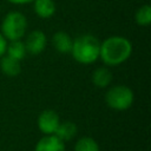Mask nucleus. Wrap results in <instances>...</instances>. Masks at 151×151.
Instances as JSON below:
<instances>
[{
    "label": "nucleus",
    "mask_w": 151,
    "mask_h": 151,
    "mask_svg": "<svg viewBox=\"0 0 151 151\" xmlns=\"http://www.w3.org/2000/svg\"><path fill=\"white\" fill-rule=\"evenodd\" d=\"M33 11L41 19L52 18L55 14L57 5L54 0H33Z\"/></svg>",
    "instance_id": "9"
},
{
    "label": "nucleus",
    "mask_w": 151,
    "mask_h": 151,
    "mask_svg": "<svg viewBox=\"0 0 151 151\" xmlns=\"http://www.w3.org/2000/svg\"><path fill=\"white\" fill-rule=\"evenodd\" d=\"M72 44H73V39L68 33L64 31H58L52 35V46L57 52L61 54L71 53Z\"/></svg>",
    "instance_id": "8"
},
{
    "label": "nucleus",
    "mask_w": 151,
    "mask_h": 151,
    "mask_svg": "<svg viewBox=\"0 0 151 151\" xmlns=\"http://www.w3.org/2000/svg\"><path fill=\"white\" fill-rule=\"evenodd\" d=\"M27 53L32 55H38L42 53L47 45V37L40 29H34L29 32L24 41Z\"/></svg>",
    "instance_id": "6"
},
{
    "label": "nucleus",
    "mask_w": 151,
    "mask_h": 151,
    "mask_svg": "<svg viewBox=\"0 0 151 151\" xmlns=\"http://www.w3.org/2000/svg\"><path fill=\"white\" fill-rule=\"evenodd\" d=\"M74 151H100L99 144L88 136L80 137L74 144Z\"/></svg>",
    "instance_id": "14"
},
{
    "label": "nucleus",
    "mask_w": 151,
    "mask_h": 151,
    "mask_svg": "<svg viewBox=\"0 0 151 151\" xmlns=\"http://www.w3.org/2000/svg\"><path fill=\"white\" fill-rule=\"evenodd\" d=\"M6 1H8L13 5H26L28 2H32L33 0H6Z\"/></svg>",
    "instance_id": "17"
},
{
    "label": "nucleus",
    "mask_w": 151,
    "mask_h": 151,
    "mask_svg": "<svg viewBox=\"0 0 151 151\" xmlns=\"http://www.w3.org/2000/svg\"><path fill=\"white\" fill-rule=\"evenodd\" d=\"M132 54L131 41L122 35H112L100 41L99 58L107 66H118Z\"/></svg>",
    "instance_id": "1"
},
{
    "label": "nucleus",
    "mask_w": 151,
    "mask_h": 151,
    "mask_svg": "<svg viewBox=\"0 0 151 151\" xmlns=\"http://www.w3.org/2000/svg\"><path fill=\"white\" fill-rule=\"evenodd\" d=\"M0 70L7 77H17L21 72L20 60H17L7 54H4L0 58Z\"/></svg>",
    "instance_id": "10"
},
{
    "label": "nucleus",
    "mask_w": 151,
    "mask_h": 151,
    "mask_svg": "<svg viewBox=\"0 0 151 151\" xmlns=\"http://www.w3.org/2000/svg\"><path fill=\"white\" fill-rule=\"evenodd\" d=\"M100 41L97 37L90 33L81 34L73 39L71 55L73 59L83 65H91L99 59Z\"/></svg>",
    "instance_id": "2"
},
{
    "label": "nucleus",
    "mask_w": 151,
    "mask_h": 151,
    "mask_svg": "<svg viewBox=\"0 0 151 151\" xmlns=\"http://www.w3.org/2000/svg\"><path fill=\"white\" fill-rule=\"evenodd\" d=\"M113 79V74L111 72L110 68L107 67H98L93 71L92 76H91V80H92V84L99 88H105L107 87L111 81Z\"/></svg>",
    "instance_id": "11"
},
{
    "label": "nucleus",
    "mask_w": 151,
    "mask_h": 151,
    "mask_svg": "<svg viewBox=\"0 0 151 151\" xmlns=\"http://www.w3.org/2000/svg\"><path fill=\"white\" fill-rule=\"evenodd\" d=\"M34 151H66V146L55 134H45L37 142Z\"/></svg>",
    "instance_id": "7"
},
{
    "label": "nucleus",
    "mask_w": 151,
    "mask_h": 151,
    "mask_svg": "<svg viewBox=\"0 0 151 151\" xmlns=\"http://www.w3.org/2000/svg\"><path fill=\"white\" fill-rule=\"evenodd\" d=\"M0 11H1V8H0Z\"/></svg>",
    "instance_id": "18"
},
{
    "label": "nucleus",
    "mask_w": 151,
    "mask_h": 151,
    "mask_svg": "<svg viewBox=\"0 0 151 151\" xmlns=\"http://www.w3.org/2000/svg\"><path fill=\"white\" fill-rule=\"evenodd\" d=\"M27 18L19 11L8 12L1 21V34L7 41L19 40L27 32Z\"/></svg>",
    "instance_id": "3"
},
{
    "label": "nucleus",
    "mask_w": 151,
    "mask_h": 151,
    "mask_svg": "<svg viewBox=\"0 0 151 151\" xmlns=\"http://www.w3.org/2000/svg\"><path fill=\"white\" fill-rule=\"evenodd\" d=\"M7 40L5 39V37L0 33V58L6 53V47H7Z\"/></svg>",
    "instance_id": "16"
},
{
    "label": "nucleus",
    "mask_w": 151,
    "mask_h": 151,
    "mask_svg": "<svg viewBox=\"0 0 151 151\" xmlns=\"http://www.w3.org/2000/svg\"><path fill=\"white\" fill-rule=\"evenodd\" d=\"M38 129L44 134H54L59 124H60V117L59 114L51 109H46L41 111L37 119Z\"/></svg>",
    "instance_id": "5"
},
{
    "label": "nucleus",
    "mask_w": 151,
    "mask_h": 151,
    "mask_svg": "<svg viewBox=\"0 0 151 151\" xmlns=\"http://www.w3.org/2000/svg\"><path fill=\"white\" fill-rule=\"evenodd\" d=\"M5 54H7V55L21 61L27 54V51H26L24 41H21V39H19V40H11L9 42H7V47H6V53Z\"/></svg>",
    "instance_id": "13"
},
{
    "label": "nucleus",
    "mask_w": 151,
    "mask_h": 151,
    "mask_svg": "<svg viewBox=\"0 0 151 151\" xmlns=\"http://www.w3.org/2000/svg\"><path fill=\"white\" fill-rule=\"evenodd\" d=\"M134 100L133 91L126 85H114L111 86L105 93L106 105L114 111H126L129 110Z\"/></svg>",
    "instance_id": "4"
},
{
    "label": "nucleus",
    "mask_w": 151,
    "mask_h": 151,
    "mask_svg": "<svg viewBox=\"0 0 151 151\" xmlns=\"http://www.w3.org/2000/svg\"><path fill=\"white\" fill-rule=\"evenodd\" d=\"M78 132V129H77V125L73 123V122H60L57 131H55V136L58 138H60L63 142H68V140H72L76 134Z\"/></svg>",
    "instance_id": "12"
},
{
    "label": "nucleus",
    "mask_w": 151,
    "mask_h": 151,
    "mask_svg": "<svg viewBox=\"0 0 151 151\" xmlns=\"http://www.w3.org/2000/svg\"><path fill=\"white\" fill-rule=\"evenodd\" d=\"M134 20L137 25L146 27L151 24V7L150 5H142L134 13Z\"/></svg>",
    "instance_id": "15"
}]
</instances>
